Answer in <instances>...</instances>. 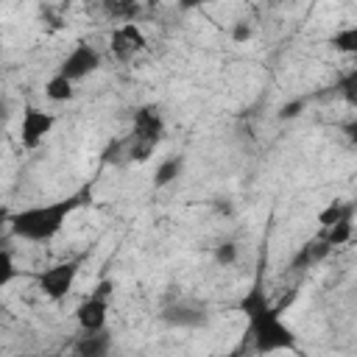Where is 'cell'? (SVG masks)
Returning a JSON list of instances; mask_svg holds the SVG:
<instances>
[{"mask_svg":"<svg viewBox=\"0 0 357 357\" xmlns=\"http://www.w3.org/2000/svg\"><path fill=\"white\" fill-rule=\"evenodd\" d=\"M162 134H165V117H162L159 106H153V103L139 106L134 112L131 134L123 139V156L128 162H145L162 142Z\"/></svg>","mask_w":357,"mask_h":357,"instance_id":"cell-3","label":"cell"},{"mask_svg":"<svg viewBox=\"0 0 357 357\" xmlns=\"http://www.w3.org/2000/svg\"><path fill=\"white\" fill-rule=\"evenodd\" d=\"M84 198H86V192H78V195H70V198L33 204V206H25L20 212H11L8 215V231L17 240L47 243L64 229L67 218L84 204Z\"/></svg>","mask_w":357,"mask_h":357,"instance_id":"cell-2","label":"cell"},{"mask_svg":"<svg viewBox=\"0 0 357 357\" xmlns=\"http://www.w3.org/2000/svg\"><path fill=\"white\" fill-rule=\"evenodd\" d=\"M84 259H86V257L81 254V257H73V259H64V262H56V265L45 268V271L36 276L39 293H42L45 298H50V301L67 298V296L73 293V284H75V279H78V271H81Z\"/></svg>","mask_w":357,"mask_h":357,"instance_id":"cell-4","label":"cell"},{"mask_svg":"<svg viewBox=\"0 0 357 357\" xmlns=\"http://www.w3.org/2000/svg\"><path fill=\"white\" fill-rule=\"evenodd\" d=\"M351 206V201H340V198H335V201H329L321 212H318V223H321V229H329L346 209Z\"/></svg>","mask_w":357,"mask_h":357,"instance_id":"cell-17","label":"cell"},{"mask_svg":"<svg viewBox=\"0 0 357 357\" xmlns=\"http://www.w3.org/2000/svg\"><path fill=\"white\" fill-rule=\"evenodd\" d=\"M53 126H56V117L50 112L39 109L33 103H25L22 114H20V142H22V148H28V151L39 148L42 139L53 131Z\"/></svg>","mask_w":357,"mask_h":357,"instance_id":"cell-6","label":"cell"},{"mask_svg":"<svg viewBox=\"0 0 357 357\" xmlns=\"http://www.w3.org/2000/svg\"><path fill=\"white\" fill-rule=\"evenodd\" d=\"M237 243H231V240H226V243H220V245H215V262L218 265H223V268H229V265H234L237 262Z\"/></svg>","mask_w":357,"mask_h":357,"instance_id":"cell-18","label":"cell"},{"mask_svg":"<svg viewBox=\"0 0 357 357\" xmlns=\"http://www.w3.org/2000/svg\"><path fill=\"white\" fill-rule=\"evenodd\" d=\"M117 3H123V6H137V0H117Z\"/></svg>","mask_w":357,"mask_h":357,"instance_id":"cell-24","label":"cell"},{"mask_svg":"<svg viewBox=\"0 0 357 357\" xmlns=\"http://www.w3.org/2000/svg\"><path fill=\"white\" fill-rule=\"evenodd\" d=\"M98 67H100V53H98L89 42L81 39V42H75L73 50L59 61V70H56V73H61L64 78H70V81L75 84V81L92 75Z\"/></svg>","mask_w":357,"mask_h":357,"instance_id":"cell-7","label":"cell"},{"mask_svg":"<svg viewBox=\"0 0 357 357\" xmlns=\"http://www.w3.org/2000/svg\"><path fill=\"white\" fill-rule=\"evenodd\" d=\"M329 45L337 53H357V25H346L335 31V36H329Z\"/></svg>","mask_w":357,"mask_h":357,"instance_id":"cell-15","label":"cell"},{"mask_svg":"<svg viewBox=\"0 0 357 357\" xmlns=\"http://www.w3.org/2000/svg\"><path fill=\"white\" fill-rule=\"evenodd\" d=\"M17 276H20V268H17V262H14L11 248H0V290L8 287Z\"/></svg>","mask_w":357,"mask_h":357,"instance_id":"cell-16","label":"cell"},{"mask_svg":"<svg viewBox=\"0 0 357 357\" xmlns=\"http://www.w3.org/2000/svg\"><path fill=\"white\" fill-rule=\"evenodd\" d=\"M329 251H332V245H329L324 237H321V240H307V243L293 254L290 268H293V271H307V268L318 265L321 259H326Z\"/></svg>","mask_w":357,"mask_h":357,"instance_id":"cell-9","label":"cell"},{"mask_svg":"<svg viewBox=\"0 0 357 357\" xmlns=\"http://www.w3.org/2000/svg\"><path fill=\"white\" fill-rule=\"evenodd\" d=\"M109 349H112V337L106 335V329L84 332L81 340H75V346H73V351L81 357H103V354H109Z\"/></svg>","mask_w":357,"mask_h":357,"instance_id":"cell-10","label":"cell"},{"mask_svg":"<svg viewBox=\"0 0 357 357\" xmlns=\"http://www.w3.org/2000/svg\"><path fill=\"white\" fill-rule=\"evenodd\" d=\"M181 170H184V159H181V156H167V159H162V162L156 165V173H153V187L162 190V187L173 184V181L181 176Z\"/></svg>","mask_w":357,"mask_h":357,"instance_id":"cell-13","label":"cell"},{"mask_svg":"<svg viewBox=\"0 0 357 357\" xmlns=\"http://www.w3.org/2000/svg\"><path fill=\"white\" fill-rule=\"evenodd\" d=\"M165 321L173 324V326H204L206 324V312L204 310H195V307H170L165 312Z\"/></svg>","mask_w":357,"mask_h":357,"instance_id":"cell-12","label":"cell"},{"mask_svg":"<svg viewBox=\"0 0 357 357\" xmlns=\"http://www.w3.org/2000/svg\"><path fill=\"white\" fill-rule=\"evenodd\" d=\"M73 86H75V84H73L70 78H64L61 73H56V75L47 78V84H45V98L53 100V103H67V100L75 95Z\"/></svg>","mask_w":357,"mask_h":357,"instance_id":"cell-14","label":"cell"},{"mask_svg":"<svg viewBox=\"0 0 357 357\" xmlns=\"http://www.w3.org/2000/svg\"><path fill=\"white\" fill-rule=\"evenodd\" d=\"M354 209H357V206L351 204L329 229H324V240H326L332 248H335V245H346V243L351 240V231H354Z\"/></svg>","mask_w":357,"mask_h":357,"instance_id":"cell-11","label":"cell"},{"mask_svg":"<svg viewBox=\"0 0 357 357\" xmlns=\"http://www.w3.org/2000/svg\"><path fill=\"white\" fill-rule=\"evenodd\" d=\"M109 47L114 53V59L120 61H128L134 59L137 53H142L148 47V36L142 33V28L137 22H123L112 31V39H109Z\"/></svg>","mask_w":357,"mask_h":357,"instance_id":"cell-8","label":"cell"},{"mask_svg":"<svg viewBox=\"0 0 357 357\" xmlns=\"http://www.w3.org/2000/svg\"><path fill=\"white\" fill-rule=\"evenodd\" d=\"M112 293H114V282L112 279H100L95 284V290L75 307V324L81 326V332L106 329V315H109Z\"/></svg>","mask_w":357,"mask_h":357,"instance_id":"cell-5","label":"cell"},{"mask_svg":"<svg viewBox=\"0 0 357 357\" xmlns=\"http://www.w3.org/2000/svg\"><path fill=\"white\" fill-rule=\"evenodd\" d=\"M231 39H234L237 45L248 42V39H251V25H248L245 20H237V22H234V28H231Z\"/></svg>","mask_w":357,"mask_h":357,"instance_id":"cell-21","label":"cell"},{"mask_svg":"<svg viewBox=\"0 0 357 357\" xmlns=\"http://www.w3.org/2000/svg\"><path fill=\"white\" fill-rule=\"evenodd\" d=\"M340 89H343V95H346V100H349V106H357V70H349V75L340 81Z\"/></svg>","mask_w":357,"mask_h":357,"instance_id":"cell-19","label":"cell"},{"mask_svg":"<svg viewBox=\"0 0 357 357\" xmlns=\"http://www.w3.org/2000/svg\"><path fill=\"white\" fill-rule=\"evenodd\" d=\"M206 3H212V0H178V6H181L184 11H192V8H201V6H206Z\"/></svg>","mask_w":357,"mask_h":357,"instance_id":"cell-22","label":"cell"},{"mask_svg":"<svg viewBox=\"0 0 357 357\" xmlns=\"http://www.w3.org/2000/svg\"><path fill=\"white\" fill-rule=\"evenodd\" d=\"M3 226H8V212H6V209H0V229H3Z\"/></svg>","mask_w":357,"mask_h":357,"instance_id":"cell-23","label":"cell"},{"mask_svg":"<svg viewBox=\"0 0 357 357\" xmlns=\"http://www.w3.org/2000/svg\"><path fill=\"white\" fill-rule=\"evenodd\" d=\"M304 103H307L304 98H298V100H290V103H284V106L279 109V114H276V117H279V120H290V117H298V114H301V109H304Z\"/></svg>","mask_w":357,"mask_h":357,"instance_id":"cell-20","label":"cell"},{"mask_svg":"<svg viewBox=\"0 0 357 357\" xmlns=\"http://www.w3.org/2000/svg\"><path fill=\"white\" fill-rule=\"evenodd\" d=\"M240 312L248 318V335L254 337L257 354H273V351H301L296 343L293 329L282 321V310L268 298V290L262 282H254L251 290L240 298Z\"/></svg>","mask_w":357,"mask_h":357,"instance_id":"cell-1","label":"cell"}]
</instances>
